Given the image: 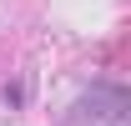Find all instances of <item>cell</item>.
Masks as SVG:
<instances>
[{
    "mask_svg": "<svg viewBox=\"0 0 131 126\" xmlns=\"http://www.w3.org/2000/svg\"><path fill=\"white\" fill-rule=\"evenodd\" d=\"M0 96H5V106H25V86H5Z\"/></svg>",
    "mask_w": 131,
    "mask_h": 126,
    "instance_id": "7a4b0ae2",
    "label": "cell"
},
{
    "mask_svg": "<svg viewBox=\"0 0 131 126\" xmlns=\"http://www.w3.org/2000/svg\"><path fill=\"white\" fill-rule=\"evenodd\" d=\"M126 111V91L121 86H91L76 101V121H121Z\"/></svg>",
    "mask_w": 131,
    "mask_h": 126,
    "instance_id": "6da1fadb",
    "label": "cell"
}]
</instances>
